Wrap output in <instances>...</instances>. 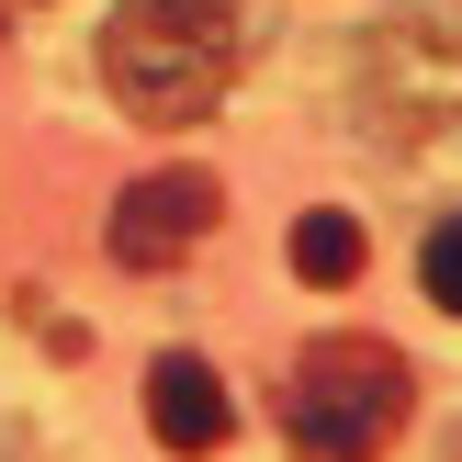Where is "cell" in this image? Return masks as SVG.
<instances>
[{"label": "cell", "mask_w": 462, "mask_h": 462, "mask_svg": "<svg viewBox=\"0 0 462 462\" xmlns=\"http://www.w3.org/2000/svg\"><path fill=\"white\" fill-rule=\"evenodd\" d=\"M102 79L135 125H203L237 79V0H113Z\"/></svg>", "instance_id": "cell-1"}, {"label": "cell", "mask_w": 462, "mask_h": 462, "mask_svg": "<svg viewBox=\"0 0 462 462\" xmlns=\"http://www.w3.org/2000/svg\"><path fill=\"white\" fill-rule=\"evenodd\" d=\"M406 406H418V373H406L395 338H305L293 350V383H282V429L305 462H383L406 429Z\"/></svg>", "instance_id": "cell-2"}, {"label": "cell", "mask_w": 462, "mask_h": 462, "mask_svg": "<svg viewBox=\"0 0 462 462\" xmlns=\"http://www.w3.org/2000/svg\"><path fill=\"white\" fill-rule=\"evenodd\" d=\"M215 215H226L215 170H147L113 203V260L125 271H170V260H192V248L215 237Z\"/></svg>", "instance_id": "cell-3"}, {"label": "cell", "mask_w": 462, "mask_h": 462, "mask_svg": "<svg viewBox=\"0 0 462 462\" xmlns=\"http://www.w3.org/2000/svg\"><path fill=\"white\" fill-rule=\"evenodd\" d=\"M147 429H158V451H226V429H237V406H226V383H215V361H192V350H158L147 361Z\"/></svg>", "instance_id": "cell-4"}, {"label": "cell", "mask_w": 462, "mask_h": 462, "mask_svg": "<svg viewBox=\"0 0 462 462\" xmlns=\"http://www.w3.org/2000/svg\"><path fill=\"white\" fill-rule=\"evenodd\" d=\"M293 271H305L316 293H338V282H361V215H338V203H316V215L293 226Z\"/></svg>", "instance_id": "cell-5"}, {"label": "cell", "mask_w": 462, "mask_h": 462, "mask_svg": "<svg viewBox=\"0 0 462 462\" xmlns=\"http://www.w3.org/2000/svg\"><path fill=\"white\" fill-rule=\"evenodd\" d=\"M418 282H429V305H451V316H462V215H440V226H429Z\"/></svg>", "instance_id": "cell-6"}]
</instances>
